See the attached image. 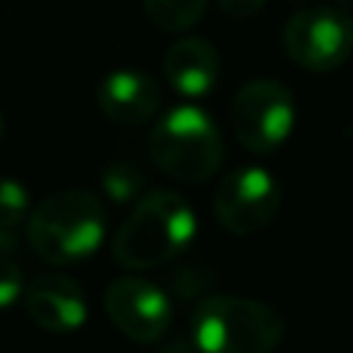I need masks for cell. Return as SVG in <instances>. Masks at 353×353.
I'll return each instance as SVG.
<instances>
[{"mask_svg": "<svg viewBox=\"0 0 353 353\" xmlns=\"http://www.w3.org/2000/svg\"><path fill=\"white\" fill-rule=\"evenodd\" d=\"M190 201L171 188H154L138 199L110 240L113 259L127 270H149L179 256L196 237Z\"/></svg>", "mask_w": 353, "mask_h": 353, "instance_id": "1", "label": "cell"}, {"mask_svg": "<svg viewBox=\"0 0 353 353\" xmlns=\"http://www.w3.org/2000/svg\"><path fill=\"white\" fill-rule=\"evenodd\" d=\"M284 50L303 69H336L353 52V19L334 6H306L287 19Z\"/></svg>", "mask_w": 353, "mask_h": 353, "instance_id": "6", "label": "cell"}, {"mask_svg": "<svg viewBox=\"0 0 353 353\" xmlns=\"http://www.w3.org/2000/svg\"><path fill=\"white\" fill-rule=\"evenodd\" d=\"M218 6L232 19H248L265 6V0H218Z\"/></svg>", "mask_w": 353, "mask_h": 353, "instance_id": "16", "label": "cell"}, {"mask_svg": "<svg viewBox=\"0 0 353 353\" xmlns=\"http://www.w3.org/2000/svg\"><path fill=\"white\" fill-rule=\"evenodd\" d=\"M25 292V281H22V270L11 256H0V309L11 306L17 298H22Z\"/></svg>", "mask_w": 353, "mask_h": 353, "instance_id": "15", "label": "cell"}, {"mask_svg": "<svg viewBox=\"0 0 353 353\" xmlns=\"http://www.w3.org/2000/svg\"><path fill=\"white\" fill-rule=\"evenodd\" d=\"M110 323L132 342H160L174 320V303L163 287L141 276H119L105 287Z\"/></svg>", "mask_w": 353, "mask_h": 353, "instance_id": "8", "label": "cell"}, {"mask_svg": "<svg viewBox=\"0 0 353 353\" xmlns=\"http://www.w3.org/2000/svg\"><path fill=\"white\" fill-rule=\"evenodd\" d=\"M105 237L102 201L80 188H66L41 199L28 218V243L50 265L88 259Z\"/></svg>", "mask_w": 353, "mask_h": 353, "instance_id": "2", "label": "cell"}, {"mask_svg": "<svg viewBox=\"0 0 353 353\" xmlns=\"http://www.w3.org/2000/svg\"><path fill=\"white\" fill-rule=\"evenodd\" d=\"M141 185H143V174L132 163H113L102 174V188L113 201H130L132 196H138Z\"/></svg>", "mask_w": 353, "mask_h": 353, "instance_id": "13", "label": "cell"}, {"mask_svg": "<svg viewBox=\"0 0 353 353\" xmlns=\"http://www.w3.org/2000/svg\"><path fill=\"white\" fill-rule=\"evenodd\" d=\"M149 154L163 174L179 182H204L223 160V138L207 110L176 105L157 116L149 132Z\"/></svg>", "mask_w": 353, "mask_h": 353, "instance_id": "4", "label": "cell"}, {"mask_svg": "<svg viewBox=\"0 0 353 353\" xmlns=\"http://www.w3.org/2000/svg\"><path fill=\"white\" fill-rule=\"evenodd\" d=\"M281 207V188L265 165L232 168L215 188L212 210L218 223L232 234L265 229Z\"/></svg>", "mask_w": 353, "mask_h": 353, "instance_id": "7", "label": "cell"}, {"mask_svg": "<svg viewBox=\"0 0 353 353\" xmlns=\"http://www.w3.org/2000/svg\"><path fill=\"white\" fill-rule=\"evenodd\" d=\"M22 303H25L28 317L39 328L52 331V334L77 331L88 317V301H85L83 287L63 273L36 276L25 287Z\"/></svg>", "mask_w": 353, "mask_h": 353, "instance_id": "9", "label": "cell"}, {"mask_svg": "<svg viewBox=\"0 0 353 353\" xmlns=\"http://www.w3.org/2000/svg\"><path fill=\"white\" fill-rule=\"evenodd\" d=\"M17 248V237H14V229H0V256L11 254Z\"/></svg>", "mask_w": 353, "mask_h": 353, "instance_id": "17", "label": "cell"}, {"mask_svg": "<svg viewBox=\"0 0 353 353\" xmlns=\"http://www.w3.org/2000/svg\"><path fill=\"white\" fill-rule=\"evenodd\" d=\"M229 121L237 141L248 152L256 154L273 152L292 132L295 97L281 80L254 77L237 88L232 99Z\"/></svg>", "mask_w": 353, "mask_h": 353, "instance_id": "5", "label": "cell"}, {"mask_svg": "<svg viewBox=\"0 0 353 353\" xmlns=\"http://www.w3.org/2000/svg\"><path fill=\"white\" fill-rule=\"evenodd\" d=\"M284 336V317L265 301L207 295L190 317L199 353H273Z\"/></svg>", "mask_w": 353, "mask_h": 353, "instance_id": "3", "label": "cell"}, {"mask_svg": "<svg viewBox=\"0 0 353 353\" xmlns=\"http://www.w3.org/2000/svg\"><path fill=\"white\" fill-rule=\"evenodd\" d=\"M28 215V190L8 176H0V229H14Z\"/></svg>", "mask_w": 353, "mask_h": 353, "instance_id": "14", "label": "cell"}, {"mask_svg": "<svg viewBox=\"0 0 353 353\" xmlns=\"http://www.w3.org/2000/svg\"><path fill=\"white\" fill-rule=\"evenodd\" d=\"M165 80L185 97H204L215 88L221 77V55L215 44L204 36L176 39L163 58Z\"/></svg>", "mask_w": 353, "mask_h": 353, "instance_id": "11", "label": "cell"}, {"mask_svg": "<svg viewBox=\"0 0 353 353\" xmlns=\"http://www.w3.org/2000/svg\"><path fill=\"white\" fill-rule=\"evenodd\" d=\"M97 105L119 124H143L160 108V85L143 69H113L97 85Z\"/></svg>", "mask_w": 353, "mask_h": 353, "instance_id": "10", "label": "cell"}, {"mask_svg": "<svg viewBox=\"0 0 353 353\" xmlns=\"http://www.w3.org/2000/svg\"><path fill=\"white\" fill-rule=\"evenodd\" d=\"M207 3L210 0H143V11L152 25L176 33L193 28L204 17Z\"/></svg>", "mask_w": 353, "mask_h": 353, "instance_id": "12", "label": "cell"}, {"mask_svg": "<svg viewBox=\"0 0 353 353\" xmlns=\"http://www.w3.org/2000/svg\"><path fill=\"white\" fill-rule=\"evenodd\" d=\"M0 135H3V113H0Z\"/></svg>", "mask_w": 353, "mask_h": 353, "instance_id": "18", "label": "cell"}]
</instances>
